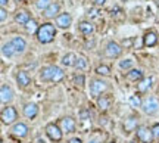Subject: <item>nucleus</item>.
Returning <instances> with one entry per match:
<instances>
[{
	"label": "nucleus",
	"instance_id": "obj_1",
	"mask_svg": "<svg viewBox=\"0 0 159 143\" xmlns=\"http://www.w3.org/2000/svg\"><path fill=\"white\" fill-rule=\"evenodd\" d=\"M55 35H56V28L55 25L50 22H46L43 25H40L39 31H37V39H39L40 43L43 44H47V43H52L55 40Z\"/></svg>",
	"mask_w": 159,
	"mask_h": 143
},
{
	"label": "nucleus",
	"instance_id": "obj_2",
	"mask_svg": "<svg viewBox=\"0 0 159 143\" xmlns=\"http://www.w3.org/2000/svg\"><path fill=\"white\" fill-rule=\"evenodd\" d=\"M46 134L52 142H61L62 140V128L57 124H53V122L47 124L46 126Z\"/></svg>",
	"mask_w": 159,
	"mask_h": 143
},
{
	"label": "nucleus",
	"instance_id": "obj_3",
	"mask_svg": "<svg viewBox=\"0 0 159 143\" xmlns=\"http://www.w3.org/2000/svg\"><path fill=\"white\" fill-rule=\"evenodd\" d=\"M137 137H139V140H142L143 143H150L153 140L155 136H153L152 128L149 130L148 127L140 126V127H137Z\"/></svg>",
	"mask_w": 159,
	"mask_h": 143
},
{
	"label": "nucleus",
	"instance_id": "obj_4",
	"mask_svg": "<svg viewBox=\"0 0 159 143\" xmlns=\"http://www.w3.org/2000/svg\"><path fill=\"white\" fill-rule=\"evenodd\" d=\"M142 108H143V111H144L146 114L153 115V114H156V112L159 111V103H158V100H156L155 97H149V99H146V100L143 102Z\"/></svg>",
	"mask_w": 159,
	"mask_h": 143
},
{
	"label": "nucleus",
	"instance_id": "obj_5",
	"mask_svg": "<svg viewBox=\"0 0 159 143\" xmlns=\"http://www.w3.org/2000/svg\"><path fill=\"white\" fill-rule=\"evenodd\" d=\"M122 53V47L119 46L116 41H109L108 44H106V49H105V55L108 58H118L119 55Z\"/></svg>",
	"mask_w": 159,
	"mask_h": 143
},
{
	"label": "nucleus",
	"instance_id": "obj_6",
	"mask_svg": "<svg viewBox=\"0 0 159 143\" xmlns=\"http://www.w3.org/2000/svg\"><path fill=\"white\" fill-rule=\"evenodd\" d=\"M106 83L102 80H93L90 83V93L93 97H97L99 95H102L105 90H106Z\"/></svg>",
	"mask_w": 159,
	"mask_h": 143
},
{
	"label": "nucleus",
	"instance_id": "obj_7",
	"mask_svg": "<svg viewBox=\"0 0 159 143\" xmlns=\"http://www.w3.org/2000/svg\"><path fill=\"white\" fill-rule=\"evenodd\" d=\"M16 117H18L16 111H15V108H12V106H6L2 111V121L5 124H12L13 121L16 120Z\"/></svg>",
	"mask_w": 159,
	"mask_h": 143
},
{
	"label": "nucleus",
	"instance_id": "obj_8",
	"mask_svg": "<svg viewBox=\"0 0 159 143\" xmlns=\"http://www.w3.org/2000/svg\"><path fill=\"white\" fill-rule=\"evenodd\" d=\"M59 127L65 133H72L75 131V120L71 118V117H65V118H62L59 121Z\"/></svg>",
	"mask_w": 159,
	"mask_h": 143
},
{
	"label": "nucleus",
	"instance_id": "obj_9",
	"mask_svg": "<svg viewBox=\"0 0 159 143\" xmlns=\"http://www.w3.org/2000/svg\"><path fill=\"white\" fill-rule=\"evenodd\" d=\"M71 24H72V16L69 15V13H61L59 16H56V25L59 28H69L71 27Z\"/></svg>",
	"mask_w": 159,
	"mask_h": 143
},
{
	"label": "nucleus",
	"instance_id": "obj_10",
	"mask_svg": "<svg viewBox=\"0 0 159 143\" xmlns=\"http://www.w3.org/2000/svg\"><path fill=\"white\" fill-rule=\"evenodd\" d=\"M11 133L15 136V137H25L27 134H28V127L25 126L24 122H18V124H15V126L12 127Z\"/></svg>",
	"mask_w": 159,
	"mask_h": 143
},
{
	"label": "nucleus",
	"instance_id": "obj_11",
	"mask_svg": "<svg viewBox=\"0 0 159 143\" xmlns=\"http://www.w3.org/2000/svg\"><path fill=\"white\" fill-rule=\"evenodd\" d=\"M0 96H2V102L3 103H9L13 99V92L7 84H2L0 87Z\"/></svg>",
	"mask_w": 159,
	"mask_h": 143
},
{
	"label": "nucleus",
	"instance_id": "obj_12",
	"mask_svg": "<svg viewBox=\"0 0 159 143\" xmlns=\"http://www.w3.org/2000/svg\"><path fill=\"white\" fill-rule=\"evenodd\" d=\"M39 114V105L37 103H27L25 105V108H24V115L30 118V120H33Z\"/></svg>",
	"mask_w": 159,
	"mask_h": 143
},
{
	"label": "nucleus",
	"instance_id": "obj_13",
	"mask_svg": "<svg viewBox=\"0 0 159 143\" xmlns=\"http://www.w3.org/2000/svg\"><path fill=\"white\" fill-rule=\"evenodd\" d=\"M158 43V34L155 31H148L143 37V44L146 47H152Z\"/></svg>",
	"mask_w": 159,
	"mask_h": 143
},
{
	"label": "nucleus",
	"instance_id": "obj_14",
	"mask_svg": "<svg viewBox=\"0 0 159 143\" xmlns=\"http://www.w3.org/2000/svg\"><path fill=\"white\" fill-rule=\"evenodd\" d=\"M78 30L81 34L84 35H91L94 33V27H93V24L89 22V21H83V22L78 24Z\"/></svg>",
	"mask_w": 159,
	"mask_h": 143
},
{
	"label": "nucleus",
	"instance_id": "obj_15",
	"mask_svg": "<svg viewBox=\"0 0 159 143\" xmlns=\"http://www.w3.org/2000/svg\"><path fill=\"white\" fill-rule=\"evenodd\" d=\"M59 11H61V6H59V3H50V6L46 9L43 15H44L46 18H49V19H50V18L59 16V15H57V13H59Z\"/></svg>",
	"mask_w": 159,
	"mask_h": 143
},
{
	"label": "nucleus",
	"instance_id": "obj_16",
	"mask_svg": "<svg viewBox=\"0 0 159 143\" xmlns=\"http://www.w3.org/2000/svg\"><path fill=\"white\" fill-rule=\"evenodd\" d=\"M11 43H12V46L15 47L16 53H22L25 50V47H27V43H25V40H24L22 37H13Z\"/></svg>",
	"mask_w": 159,
	"mask_h": 143
},
{
	"label": "nucleus",
	"instance_id": "obj_17",
	"mask_svg": "<svg viewBox=\"0 0 159 143\" xmlns=\"http://www.w3.org/2000/svg\"><path fill=\"white\" fill-rule=\"evenodd\" d=\"M31 16H30V12L28 11H18L16 15H15V21L19 24H22V25H27Z\"/></svg>",
	"mask_w": 159,
	"mask_h": 143
},
{
	"label": "nucleus",
	"instance_id": "obj_18",
	"mask_svg": "<svg viewBox=\"0 0 159 143\" xmlns=\"http://www.w3.org/2000/svg\"><path fill=\"white\" fill-rule=\"evenodd\" d=\"M127 80L142 81L143 80V71L142 69H130V71L127 72Z\"/></svg>",
	"mask_w": 159,
	"mask_h": 143
},
{
	"label": "nucleus",
	"instance_id": "obj_19",
	"mask_svg": "<svg viewBox=\"0 0 159 143\" xmlns=\"http://www.w3.org/2000/svg\"><path fill=\"white\" fill-rule=\"evenodd\" d=\"M16 81H18V84L21 87H27L30 84V75L25 72V71H19L16 74Z\"/></svg>",
	"mask_w": 159,
	"mask_h": 143
},
{
	"label": "nucleus",
	"instance_id": "obj_20",
	"mask_svg": "<svg viewBox=\"0 0 159 143\" xmlns=\"http://www.w3.org/2000/svg\"><path fill=\"white\" fill-rule=\"evenodd\" d=\"M152 83H153V80H152L150 77H148V78H143L142 81H139V84H137V89H139V92H140V93L148 92L149 89L152 87Z\"/></svg>",
	"mask_w": 159,
	"mask_h": 143
},
{
	"label": "nucleus",
	"instance_id": "obj_21",
	"mask_svg": "<svg viewBox=\"0 0 159 143\" xmlns=\"http://www.w3.org/2000/svg\"><path fill=\"white\" fill-rule=\"evenodd\" d=\"M52 75H53V65L44 67L40 72V78L41 81H52Z\"/></svg>",
	"mask_w": 159,
	"mask_h": 143
},
{
	"label": "nucleus",
	"instance_id": "obj_22",
	"mask_svg": "<svg viewBox=\"0 0 159 143\" xmlns=\"http://www.w3.org/2000/svg\"><path fill=\"white\" fill-rule=\"evenodd\" d=\"M133 130H137V118L136 117H130L128 120H125L124 122V131L130 133Z\"/></svg>",
	"mask_w": 159,
	"mask_h": 143
},
{
	"label": "nucleus",
	"instance_id": "obj_23",
	"mask_svg": "<svg viewBox=\"0 0 159 143\" xmlns=\"http://www.w3.org/2000/svg\"><path fill=\"white\" fill-rule=\"evenodd\" d=\"M62 63L65 67H75V63H77V55L75 53H66L62 58Z\"/></svg>",
	"mask_w": 159,
	"mask_h": 143
},
{
	"label": "nucleus",
	"instance_id": "obj_24",
	"mask_svg": "<svg viewBox=\"0 0 159 143\" xmlns=\"http://www.w3.org/2000/svg\"><path fill=\"white\" fill-rule=\"evenodd\" d=\"M63 77H65V72H63L59 67L53 65V75H52V81H53V83H59Z\"/></svg>",
	"mask_w": 159,
	"mask_h": 143
},
{
	"label": "nucleus",
	"instance_id": "obj_25",
	"mask_svg": "<svg viewBox=\"0 0 159 143\" xmlns=\"http://www.w3.org/2000/svg\"><path fill=\"white\" fill-rule=\"evenodd\" d=\"M97 106L100 111H108L109 106H111V100H109V97L106 96H100L97 99Z\"/></svg>",
	"mask_w": 159,
	"mask_h": 143
},
{
	"label": "nucleus",
	"instance_id": "obj_26",
	"mask_svg": "<svg viewBox=\"0 0 159 143\" xmlns=\"http://www.w3.org/2000/svg\"><path fill=\"white\" fill-rule=\"evenodd\" d=\"M2 53H3V56L11 58V56H13V53H16V52H15V47L12 46V43H6V44L2 46Z\"/></svg>",
	"mask_w": 159,
	"mask_h": 143
},
{
	"label": "nucleus",
	"instance_id": "obj_27",
	"mask_svg": "<svg viewBox=\"0 0 159 143\" xmlns=\"http://www.w3.org/2000/svg\"><path fill=\"white\" fill-rule=\"evenodd\" d=\"M25 28H27V31H28V33H31V34H33V33H35V34H37L40 25L37 24V21H35V19H30L28 22H27V25H25Z\"/></svg>",
	"mask_w": 159,
	"mask_h": 143
},
{
	"label": "nucleus",
	"instance_id": "obj_28",
	"mask_svg": "<svg viewBox=\"0 0 159 143\" xmlns=\"http://www.w3.org/2000/svg\"><path fill=\"white\" fill-rule=\"evenodd\" d=\"M87 65H89V62H87V59H85L84 56L77 58V63H75V68L77 69H85L87 68Z\"/></svg>",
	"mask_w": 159,
	"mask_h": 143
},
{
	"label": "nucleus",
	"instance_id": "obj_29",
	"mask_svg": "<svg viewBox=\"0 0 159 143\" xmlns=\"http://www.w3.org/2000/svg\"><path fill=\"white\" fill-rule=\"evenodd\" d=\"M96 72L99 75H105V77H108L111 74V68H109L108 65H99L96 68Z\"/></svg>",
	"mask_w": 159,
	"mask_h": 143
},
{
	"label": "nucleus",
	"instance_id": "obj_30",
	"mask_svg": "<svg viewBox=\"0 0 159 143\" xmlns=\"http://www.w3.org/2000/svg\"><path fill=\"white\" fill-rule=\"evenodd\" d=\"M50 0H39L37 3H35V6H37V9H40V11H46L49 6H50Z\"/></svg>",
	"mask_w": 159,
	"mask_h": 143
},
{
	"label": "nucleus",
	"instance_id": "obj_31",
	"mask_svg": "<svg viewBox=\"0 0 159 143\" xmlns=\"http://www.w3.org/2000/svg\"><path fill=\"white\" fill-rule=\"evenodd\" d=\"M130 105L133 106V108H139L140 105H143L142 103V99H140V96H131L130 97Z\"/></svg>",
	"mask_w": 159,
	"mask_h": 143
},
{
	"label": "nucleus",
	"instance_id": "obj_32",
	"mask_svg": "<svg viewBox=\"0 0 159 143\" xmlns=\"http://www.w3.org/2000/svg\"><path fill=\"white\" fill-rule=\"evenodd\" d=\"M133 67V59H125L119 62V68L121 69H130Z\"/></svg>",
	"mask_w": 159,
	"mask_h": 143
},
{
	"label": "nucleus",
	"instance_id": "obj_33",
	"mask_svg": "<svg viewBox=\"0 0 159 143\" xmlns=\"http://www.w3.org/2000/svg\"><path fill=\"white\" fill-rule=\"evenodd\" d=\"M74 84L75 86H83L84 84V75H75Z\"/></svg>",
	"mask_w": 159,
	"mask_h": 143
},
{
	"label": "nucleus",
	"instance_id": "obj_34",
	"mask_svg": "<svg viewBox=\"0 0 159 143\" xmlns=\"http://www.w3.org/2000/svg\"><path fill=\"white\" fill-rule=\"evenodd\" d=\"M6 16H7V12H6L5 7H2V9H0V21H2V22H5Z\"/></svg>",
	"mask_w": 159,
	"mask_h": 143
},
{
	"label": "nucleus",
	"instance_id": "obj_35",
	"mask_svg": "<svg viewBox=\"0 0 159 143\" xmlns=\"http://www.w3.org/2000/svg\"><path fill=\"white\" fill-rule=\"evenodd\" d=\"M152 131H153L155 137H159V122H158V124H153V127H152Z\"/></svg>",
	"mask_w": 159,
	"mask_h": 143
},
{
	"label": "nucleus",
	"instance_id": "obj_36",
	"mask_svg": "<svg viewBox=\"0 0 159 143\" xmlns=\"http://www.w3.org/2000/svg\"><path fill=\"white\" fill-rule=\"evenodd\" d=\"M106 3V0H94V5L96 6H103Z\"/></svg>",
	"mask_w": 159,
	"mask_h": 143
},
{
	"label": "nucleus",
	"instance_id": "obj_37",
	"mask_svg": "<svg viewBox=\"0 0 159 143\" xmlns=\"http://www.w3.org/2000/svg\"><path fill=\"white\" fill-rule=\"evenodd\" d=\"M68 143H83L81 142V139H78V137H74V139H71Z\"/></svg>",
	"mask_w": 159,
	"mask_h": 143
},
{
	"label": "nucleus",
	"instance_id": "obj_38",
	"mask_svg": "<svg viewBox=\"0 0 159 143\" xmlns=\"http://www.w3.org/2000/svg\"><path fill=\"white\" fill-rule=\"evenodd\" d=\"M0 5H2V7H5L7 5V0H0Z\"/></svg>",
	"mask_w": 159,
	"mask_h": 143
},
{
	"label": "nucleus",
	"instance_id": "obj_39",
	"mask_svg": "<svg viewBox=\"0 0 159 143\" xmlns=\"http://www.w3.org/2000/svg\"><path fill=\"white\" fill-rule=\"evenodd\" d=\"M130 44H131V40H127V41L124 40V46H130Z\"/></svg>",
	"mask_w": 159,
	"mask_h": 143
},
{
	"label": "nucleus",
	"instance_id": "obj_40",
	"mask_svg": "<svg viewBox=\"0 0 159 143\" xmlns=\"http://www.w3.org/2000/svg\"><path fill=\"white\" fill-rule=\"evenodd\" d=\"M89 143H99V142H96V140H91V142H89Z\"/></svg>",
	"mask_w": 159,
	"mask_h": 143
},
{
	"label": "nucleus",
	"instance_id": "obj_41",
	"mask_svg": "<svg viewBox=\"0 0 159 143\" xmlns=\"http://www.w3.org/2000/svg\"><path fill=\"white\" fill-rule=\"evenodd\" d=\"M131 143H134V142H131Z\"/></svg>",
	"mask_w": 159,
	"mask_h": 143
}]
</instances>
